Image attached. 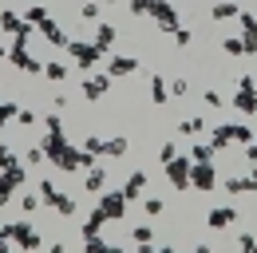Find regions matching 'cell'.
I'll list each match as a JSON object with an SVG mask.
<instances>
[{"instance_id":"obj_37","label":"cell","mask_w":257,"mask_h":253,"mask_svg":"<svg viewBox=\"0 0 257 253\" xmlns=\"http://www.w3.org/2000/svg\"><path fill=\"white\" fill-rule=\"evenodd\" d=\"M79 16H83V20H99V0H87V4L79 8Z\"/></svg>"},{"instance_id":"obj_44","label":"cell","mask_w":257,"mask_h":253,"mask_svg":"<svg viewBox=\"0 0 257 253\" xmlns=\"http://www.w3.org/2000/svg\"><path fill=\"white\" fill-rule=\"evenodd\" d=\"M52 111H67V95H56V99H52Z\"/></svg>"},{"instance_id":"obj_29","label":"cell","mask_w":257,"mask_h":253,"mask_svg":"<svg viewBox=\"0 0 257 253\" xmlns=\"http://www.w3.org/2000/svg\"><path fill=\"white\" fill-rule=\"evenodd\" d=\"M222 52H225V56H245V44H241V36H237V40H222Z\"/></svg>"},{"instance_id":"obj_8","label":"cell","mask_w":257,"mask_h":253,"mask_svg":"<svg viewBox=\"0 0 257 253\" xmlns=\"http://www.w3.org/2000/svg\"><path fill=\"white\" fill-rule=\"evenodd\" d=\"M190 186L202 190V194H210V190L218 186V166H214V162H194L190 166Z\"/></svg>"},{"instance_id":"obj_10","label":"cell","mask_w":257,"mask_h":253,"mask_svg":"<svg viewBox=\"0 0 257 253\" xmlns=\"http://www.w3.org/2000/svg\"><path fill=\"white\" fill-rule=\"evenodd\" d=\"M139 71V60L135 56H111L107 60V75L111 79H123V75H135Z\"/></svg>"},{"instance_id":"obj_41","label":"cell","mask_w":257,"mask_h":253,"mask_svg":"<svg viewBox=\"0 0 257 253\" xmlns=\"http://www.w3.org/2000/svg\"><path fill=\"white\" fill-rule=\"evenodd\" d=\"M202 99H206V107H225V99L218 91H202Z\"/></svg>"},{"instance_id":"obj_22","label":"cell","mask_w":257,"mask_h":253,"mask_svg":"<svg viewBox=\"0 0 257 253\" xmlns=\"http://www.w3.org/2000/svg\"><path fill=\"white\" fill-rule=\"evenodd\" d=\"M202 131H206V119H202V115H194V119H182V123H178V135H186V139H198Z\"/></svg>"},{"instance_id":"obj_42","label":"cell","mask_w":257,"mask_h":253,"mask_svg":"<svg viewBox=\"0 0 257 253\" xmlns=\"http://www.w3.org/2000/svg\"><path fill=\"white\" fill-rule=\"evenodd\" d=\"M241 44H245V56H257V36H241Z\"/></svg>"},{"instance_id":"obj_49","label":"cell","mask_w":257,"mask_h":253,"mask_svg":"<svg viewBox=\"0 0 257 253\" xmlns=\"http://www.w3.org/2000/svg\"><path fill=\"white\" fill-rule=\"evenodd\" d=\"M4 60H8V48H4V44H0V63H4Z\"/></svg>"},{"instance_id":"obj_34","label":"cell","mask_w":257,"mask_h":253,"mask_svg":"<svg viewBox=\"0 0 257 253\" xmlns=\"http://www.w3.org/2000/svg\"><path fill=\"white\" fill-rule=\"evenodd\" d=\"M170 158H178V147H174V143H162V147H159V162L166 166Z\"/></svg>"},{"instance_id":"obj_27","label":"cell","mask_w":257,"mask_h":253,"mask_svg":"<svg viewBox=\"0 0 257 253\" xmlns=\"http://www.w3.org/2000/svg\"><path fill=\"white\" fill-rule=\"evenodd\" d=\"M131 241H135V245H151V241H155V229H151V225H135V229H131Z\"/></svg>"},{"instance_id":"obj_38","label":"cell","mask_w":257,"mask_h":253,"mask_svg":"<svg viewBox=\"0 0 257 253\" xmlns=\"http://www.w3.org/2000/svg\"><path fill=\"white\" fill-rule=\"evenodd\" d=\"M174 44H178V48H190V44H194V32L190 28H178V32H174Z\"/></svg>"},{"instance_id":"obj_1","label":"cell","mask_w":257,"mask_h":253,"mask_svg":"<svg viewBox=\"0 0 257 253\" xmlns=\"http://www.w3.org/2000/svg\"><path fill=\"white\" fill-rule=\"evenodd\" d=\"M67 56L75 60V67H79V71H95L99 60H107V56L99 52L91 40H67Z\"/></svg>"},{"instance_id":"obj_17","label":"cell","mask_w":257,"mask_h":253,"mask_svg":"<svg viewBox=\"0 0 257 253\" xmlns=\"http://www.w3.org/2000/svg\"><path fill=\"white\" fill-rule=\"evenodd\" d=\"M225 194H257V186H253V178H241V174H229L225 178Z\"/></svg>"},{"instance_id":"obj_18","label":"cell","mask_w":257,"mask_h":253,"mask_svg":"<svg viewBox=\"0 0 257 253\" xmlns=\"http://www.w3.org/2000/svg\"><path fill=\"white\" fill-rule=\"evenodd\" d=\"M241 16V8L233 4V0H218L214 8H210V20H237Z\"/></svg>"},{"instance_id":"obj_15","label":"cell","mask_w":257,"mask_h":253,"mask_svg":"<svg viewBox=\"0 0 257 253\" xmlns=\"http://www.w3.org/2000/svg\"><path fill=\"white\" fill-rule=\"evenodd\" d=\"M83 190H87V194H103V190H107V170H103V166H91L87 178H83Z\"/></svg>"},{"instance_id":"obj_4","label":"cell","mask_w":257,"mask_h":253,"mask_svg":"<svg viewBox=\"0 0 257 253\" xmlns=\"http://www.w3.org/2000/svg\"><path fill=\"white\" fill-rule=\"evenodd\" d=\"M40 198H44V206H52L60 218H71V214H75V198L60 194V190H56V182H48V178L40 182Z\"/></svg>"},{"instance_id":"obj_48","label":"cell","mask_w":257,"mask_h":253,"mask_svg":"<svg viewBox=\"0 0 257 253\" xmlns=\"http://www.w3.org/2000/svg\"><path fill=\"white\" fill-rule=\"evenodd\" d=\"M151 253H178V249H170V245H162V249H151Z\"/></svg>"},{"instance_id":"obj_21","label":"cell","mask_w":257,"mask_h":253,"mask_svg":"<svg viewBox=\"0 0 257 253\" xmlns=\"http://www.w3.org/2000/svg\"><path fill=\"white\" fill-rule=\"evenodd\" d=\"M151 103H170V83H162V75H151Z\"/></svg>"},{"instance_id":"obj_25","label":"cell","mask_w":257,"mask_h":253,"mask_svg":"<svg viewBox=\"0 0 257 253\" xmlns=\"http://www.w3.org/2000/svg\"><path fill=\"white\" fill-rule=\"evenodd\" d=\"M44 75H48L52 83H64V79H67V63H60V60L44 63Z\"/></svg>"},{"instance_id":"obj_47","label":"cell","mask_w":257,"mask_h":253,"mask_svg":"<svg viewBox=\"0 0 257 253\" xmlns=\"http://www.w3.org/2000/svg\"><path fill=\"white\" fill-rule=\"evenodd\" d=\"M194 253H214V249L210 245H194Z\"/></svg>"},{"instance_id":"obj_46","label":"cell","mask_w":257,"mask_h":253,"mask_svg":"<svg viewBox=\"0 0 257 253\" xmlns=\"http://www.w3.org/2000/svg\"><path fill=\"white\" fill-rule=\"evenodd\" d=\"M48 253H67V245H64V241H52V245H48Z\"/></svg>"},{"instance_id":"obj_7","label":"cell","mask_w":257,"mask_h":253,"mask_svg":"<svg viewBox=\"0 0 257 253\" xmlns=\"http://www.w3.org/2000/svg\"><path fill=\"white\" fill-rule=\"evenodd\" d=\"M190 166H194V158H190V155H178V158H170V162L162 166L174 190H190Z\"/></svg>"},{"instance_id":"obj_43","label":"cell","mask_w":257,"mask_h":253,"mask_svg":"<svg viewBox=\"0 0 257 253\" xmlns=\"http://www.w3.org/2000/svg\"><path fill=\"white\" fill-rule=\"evenodd\" d=\"M8 245H12V237H8V229L0 225V253H8Z\"/></svg>"},{"instance_id":"obj_39","label":"cell","mask_w":257,"mask_h":253,"mask_svg":"<svg viewBox=\"0 0 257 253\" xmlns=\"http://www.w3.org/2000/svg\"><path fill=\"white\" fill-rule=\"evenodd\" d=\"M170 95H174V99H182V95H190V83H186V79H174V83H170Z\"/></svg>"},{"instance_id":"obj_33","label":"cell","mask_w":257,"mask_h":253,"mask_svg":"<svg viewBox=\"0 0 257 253\" xmlns=\"http://www.w3.org/2000/svg\"><path fill=\"white\" fill-rule=\"evenodd\" d=\"M237 249L241 253H257V237L253 233H241V237H237Z\"/></svg>"},{"instance_id":"obj_45","label":"cell","mask_w":257,"mask_h":253,"mask_svg":"<svg viewBox=\"0 0 257 253\" xmlns=\"http://www.w3.org/2000/svg\"><path fill=\"white\" fill-rule=\"evenodd\" d=\"M245 158H249V162H257V135H253V143L245 147Z\"/></svg>"},{"instance_id":"obj_9","label":"cell","mask_w":257,"mask_h":253,"mask_svg":"<svg viewBox=\"0 0 257 253\" xmlns=\"http://www.w3.org/2000/svg\"><path fill=\"white\" fill-rule=\"evenodd\" d=\"M107 91H111V75H107V71H91V75L83 79V99H87V103H99Z\"/></svg>"},{"instance_id":"obj_19","label":"cell","mask_w":257,"mask_h":253,"mask_svg":"<svg viewBox=\"0 0 257 253\" xmlns=\"http://www.w3.org/2000/svg\"><path fill=\"white\" fill-rule=\"evenodd\" d=\"M229 143H233V123L214 126V135H210V147H214V151H225Z\"/></svg>"},{"instance_id":"obj_14","label":"cell","mask_w":257,"mask_h":253,"mask_svg":"<svg viewBox=\"0 0 257 253\" xmlns=\"http://www.w3.org/2000/svg\"><path fill=\"white\" fill-rule=\"evenodd\" d=\"M91 44H95L103 56H107V52L115 48V24H99V28H95V36H91Z\"/></svg>"},{"instance_id":"obj_23","label":"cell","mask_w":257,"mask_h":253,"mask_svg":"<svg viewBox=\"0 0 257 253\" xmlns=\"http://www.w3.org/2000/svg\"><path fill=\"white\" fill-rule=\"evenodd\" d=\"M83 249H87V253H127L123 245H107L103 237H87V241H83Z\"/></svg>"},{"instance_id":"obj_28","label":"cell","mask_w":257,"mask_h":253,"mask_svg":"<svg viewBox=\"0 0 257 253\" xmlns=\"http://www.w3.org/2000/svg\"><path fill=\"white\" fill-rule=\"evenodd\" d=\"M16 115H20V107H16L12 99H0V131H4V123H8V119H16Z\"/></svg>"},{"instance_id":"obj_32","label":"cell","mask_w":257,"mask_h":253,"mask_svg":"<svg viewBox=\"0 0 257 253\" xmlns=\"http://www.w3.org/2000/svg\"><path fill=\"white\" fill-rule=\"evenodd\" d=\"M83 151H87V155H103V139H99V135H87V139H83Z\"/></svg>"},{"instance_id":"obj_35","label":"cell","mask_w":257,"mask_h":253,"mask_svg":"<svg viewBox=\"0 0 257 253\" xmlns=\"http://www.w3.org/2000/svg\"><path fill=\"white\" fill-rule=\"evenodd\" d=\"M24 158H28L32 166H40V162H48V155H44V147H36V143L28 147V155H24Z\"/></svg>"},{"instance_id":"obj_26","label":"cell","mask_w":257,"mask_h":253,"mask_svg":"<svg viewBox=\"0 0 257 253\" xmlns=\"http://www.w3.org/2000/svg\"><path fill=\"white\" fill-rule=\"evenodd\" d=\"M214 155H218V151H214L210 143H194V147H190V158H194V162H214Z\"/></svg>"},{"instance_id":"obj_30","label":"cell","mask_w":257,"mask_h":253,"mask_svg":"<svg viewBox=\"0 0 257 253\" xmlns=\"http://www.w3.org/2000/svg\"><path fill=\"white\" fill-rule=\"evenodd\" d=\"M16 162H20V158L12 155V147H8V143H0V170H8V166H16Z\"/></svg>"},{"instance_id":"obj_16","label":"cell","mask_w":257,"mask_h":253,"mask_svg":"<svg viewBox=\"0 0 257 253\" xmlns=\"http://www.w3.org/2000/svg\"><path fill=\"white\" fill-rule=\"evenodd\" d=\"M131 151V139L119 135V139H103V158H123Z\"/></svg>"},{"instance_id":"obj_13","label":"cell","mask_w":257,"mask_h":253,"mask_svg":"<svg viewBox=\"0 0 257 253\" xmlns=\"http://www.w3.org/2000/svg\"><path fill=\"white\" fill-rule=\"evenodd\" d=\"M40 36H44V40H48L52 48H67V40H71V36H67V32L60 28V24H56V20H48V24H40Z\"/></svg>"},{"instance_id":"obj_11","label":"cell","mask_w":257,"mask_h":253,"mask_svg":"<svg viewBox=\"0 0 257 253\" xmlns=\"http://www.w3.org/2000/svg\"><path fill=\"white\" fill-rule=\"evenodd\" d=\"M233 221H237V210H233V206H214V210L206 214V225H210V229H229Z\"/></svg>"},{"instance_id":"obj_31","label":"cell","mask_w":257,"mask_h":253,"mask_svg":"<svg viewBox=\"0 0 257 253\" xmlns=\"http://www.w3.org/2000/svg\"><path fill=\"white\" fill-rule=\"evenodd\" d=\"M40 206H44V198H36V194H24V198H20V210H24V214H36Z\"/></svg>"},{"instance_id":"obj_20","label":"cell","mask_w":257,"mask_h":253,"mask_svg":"<svg viewBox=\"0 0 257 253\" xmlns=\"http://www.w3.org/2000/svg\"><path fill=\"white\" fill-rule=\"evenodd\" d=\"M103 225H107L103 210H91V214H87V221H83V229H79V233H83V241H87V237H99V229H103Z\"/></svg>"},{"instance_id":"obj_36","label":"cell","mask_w":257,"mask_h":253,"mask_svg":"<svg viewBox=\"0 0 257 253\" xmlns=\"http://www.w3.org/2000/svg\"><path fill=\"white\" fill-rule=\"evenodd\" d=\"M143 210H147L151 218H159V214L166 210V206H162V198H147V202H143Z\"/></svg>"},{"instance_id":"obj_12","label":"cell","mask_w":257,"mask_h":253,"mask_svg":"<svg viewBox=\"0 0 257 253\" xmlns=\"http://www.w3.org/2000/svg\"><path fill=\"white\" fill-rule=\"evenodd\" d=\"M143 190H147V170H135L127 182H123V198H127V202H139Z\"/></svg>"},{"instance_id":"obj_3","label":"cell","mask_w":257,"mask_h":253,"mask_svg":"<svg viewBox=\"0 0 257 253\" xmlns=\"http://www.w3.org/2000/svg\"><path fill=\"white\" fill-rule=\"evenodd\" d=\"M233 107L241 111V115H257V79L245 71L241 79H237V91H233Z\"/></svg>"},{"instance_id":"obj_5","label":"cell","mask_w":257,"mask_h":253,"mask_svg":"<svg viewBox=\"0 0 257 253\" xmlns=\"http://www.w3.org/2000/svg\"><path fill=\"white\" fill-rule=\"evenodd\" d=\"M127 198H123V190H103L99 194V202H95V210H103V218L107 221H119V218H127Z\"/></svg>"},{"instance_id":"obj_6","label":"cell","mask_w":257,"mask_h":253,"mask_svg":"<svg viewBox=\"0 0 257 253\" xmlns=\"http://www.w3.org/2000/svg\"><path fill=\"white\" fill-rule=\"evenodd\" d=\"M28 182V170L16 162V166H8V170H0V206H8L12 202V194Z\"/></svg>"},{"instance_id":"obj_24","label":"cell","mask_w":257,"mask_h":253,"mask_svg":"<svg viewBox=\"0 0 257 253\" xmlns=\"http://www.w3.org/2000/svg\"><path fill=\"white\" fill-rule=\"evenodd\" d=\"M24 20H28V24H32V28H40V24H48V20H52V16H48V8H44V4H32V8H28V12H24Z\"/></svg>"},{"instance_id":"obj_2","label":"cell","mask_w":257,"mask_h":253,"mask_svg":"<svg viewBox=\"0 0 257 253\" xmlns=\"http://www.w3.org/2000/svg\"><path fill=\"white\" fill-rule=\"evenodd\" d=\"M4 229H8V237H12L24 253H36L40 245H44V237H40V229H36L32 221H8Z\"/></svg>"},{"instance_id":"obj_40","label":"cell","mask_w":257,"mask_h":253,"mask_svg":"<svg viewBox=\"0 0 257 253\" xmlns=\"http://www.w3.org/2000/svg\"><path fill=\"white\" fill-rule=\"evenodd\" d=\"M16 123H20V126H36V111H28V107H20V115H16Z\"/></svg>"}]
</instances>
